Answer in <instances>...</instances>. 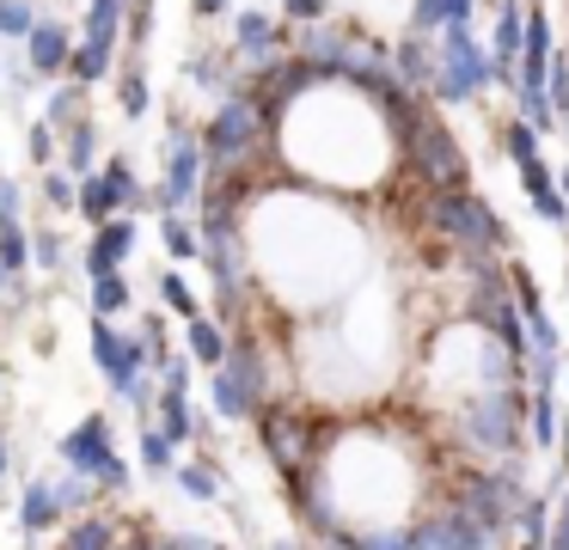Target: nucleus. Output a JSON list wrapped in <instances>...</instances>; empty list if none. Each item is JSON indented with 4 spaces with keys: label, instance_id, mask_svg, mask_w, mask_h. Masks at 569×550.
Here are the masks:
<instances>
[{
    "label": "nucleus",
    "instance_id": "nucleus-44",
    "mask_svg": "<svg viewBox=\"0 0 569 550\" xmlns=\"http://www.w3.org/2000/svg\"><path fill=\"white\" fill-rule=\"evenodd\" d=\"M325 12H331V0H282L288 24H325Z\"/></svg>",
    "mask_w": 569,
    "mask_h": 550
},
{
    "label": "nucleus",
    "instance_id": "nucleus-43",
    "mask_svg": "<svg viewBox=\"0 0 569 550\" xmlns=\"http://www.w3.org/2000/svg\"><path fill=\"white\" fill-rule=\"evenodd\" d=\"M43 202L56 208V214H74V178H62V171H43Z\"/></svg>",
    "mask_w": 569,
    "mask_h": 550
},
{
    "label": "nucleus",
    "instance_id": "nucleus-8",
    "mask_svg": "<svg viewBox=\"0 0 569 550\" xmlns=\"http://www.w3.org/2000/svg\"><path fill=\"white\" fill-rule=\"evenodd\" d=\"M62 471H74V477H87L92 489H99V477L111 471V459H117V428H111V416L104 410H92V416H80L74 428L62 434Z\"/></svg>",
    "mask_w": 569,
    "mask_h": 550
},
{
    "label": "nucleus",
    "instance_id": "nucleus-13",
    "mask_svg": "<svg viewBox=\"0 0 569 550\" xmlns=\"http://www.w3.org/2000/svg\"><path fill=\"white\" fill-rule=\"evenodd\" d=\"M520 190H527L532 214H539L545 227H569V202H563V190H557L545 159H520Z\"/></svg>",
    "mask_w": 569,
    "mask_h": 550
},
{
    "label": "nucleus",
    "instance_id": "nucleus-47",
    "mask_svg": "<svg viewBox=\"0 0 569 550\" xmlns=\"http://www.w3.org/2000/svg\"><path fill=\"white\" fill-rule=\"evenodd\" d=\"M7 220H19V183L13 178H0V227Z\"/></svg>",
    "mask_w": 569,
    "mask_h": 550
},
{
    "label": "nucleus",
    "instance_id": "nucleus-20",
    "mask_svg": "<svg viewBox=\"0 0 569 550\" xmlns=\"http://www.w3.org/2000/svg\"><path fill=\"white\" fill-rule=\"evenodd\" d=\"M557 428H563L557 391H532V398H527V447L551 459V452H557Z\"/></svg>",
    "mask_w": 569,
    "mask_h": 550
},
{
    "label": "nucleus",
    "instance_id": "nucleus-15",
    "mask_svg": "<svg viewBox=\"0 0 569 550\" xmlns=\"http://www.w3.org/2000/svg\"><path fill=\"white\" fill-rule=\"evenodd\" d=\"M392 73H398V86H405V92H429V80H435V49H429V37H398L392 43Z\"/></svg>",
    "mask_w": 569,
    "mask_h": 550
},
{
    "label": "nucleus",
    "instance_id": "nucleus-4",
    "mask_svg": "<svg viewBox=\"0 0 569 550\" xmlns=\"http://www.w3.org/2000/svg\"><path fill=\"white\" fill-rule=\"evenodd\" d=\"M429 227L441 232V239L453 244V251H466V257H496V251H508V244H515L508 220L496 214L490 202L466 196V190H441V196H429Z\"/></svg>",
    "mask_w": 569,
    "mask_h": 550
},
{
    "label": "nucleus",
    "instance_id": "nucleus-12",
    "mask_svg": "<svg viewBox=\"0 0 569 550\" xmlns=\"http://www.w3.org/2000/svg\"><path fill=\"white\" fill-rule=\"evenodd\" d=\"M136 251V220L129 214H111L104 227H92V244H87V276H111V269L129 263Z\"/></svg>",
    "mask_w": 569,
    "mask_h": 550
},
{
    "label": "nucleus",
    "instance_id": "nucleus-22",
    "mask_svg": "<svg viewBox=\"0 0 569 550\" xmlns=\"http://www.w3.org/2000/svg\"><path fill=\"white\" fill-rule=\"evenodd\" d=\"M471 7H478V0H417V7H410V31L417 37L459 31V24H471Z\"/></svg>",
    "mask_w": 569,
    "mask_h": 550
},
{
    "label": "nucleus",
    "instance_id": "nucleus-52",
    "mask_svg": "<svg viewBox=\"0 0 569 550\" xmlns=\"http://www.w3.org/2000/svg\"><path fill=\"white\" fill-rule=\"evenodd\" d=\"M515 550H545V544H539V538H520V544H515Z\"/></svg>",
    "mask_w": 569,
    "mask_h": 550
},
{
    "label": "nucleus",
    "instance_id": "nucleus-49",
    "mask_svg": "<svg viewBox=\"0 0 569 550\" xmlns=\"http://www.w3.org/2000/svg\"><path fill=\"white\" fill-rule=\"evenodd\" d=\"M227 12H233L227 0H197V19H227Z\"/></svg>",
    "mask_w": 569,
    "mask_h": 550
},
{
    "label": "nucleus",
    "instance_id": "nucleus-1",
    "mask_svg": "<svg viewBox=\"0 0 569 550\" xmlns=\"http://www.w3.org/2000/svg\"><path fill=\"white\" fill-rule=\"evenodd\" d=\"M380 117H386V129L398 134V153H405L410 178H417L422 190H429V196L466 190V178H471L466 147H459V134L447 129V122L435 117V110L422 104L417 92H405V98H392V104H380Z\"/></svg>",
    "mask_w": 569,
    "mask_h": 550
},
{
    "label": "nucleus",
    "instance_id": "nucleus-29",
    "mask_svg": "<svg viewBox=\"0 0 569 550\" xmlns=\"http://www.w3.org/2000/svg\"><path fill=\"white\" fill-rule=\"evenodd\" d=\"M117 110H123L129 122H141L153 110L148 104V73H141V61H129V68L117 73Z\"/></svg>",
    "mask_w": 569,
    "mask_h": 550
},
{
    "label": "nucleus",
    "instance_id": "nucleus-41",
    "mask_svg": "<svg viewBox=\"0 0 569 550\" xmlns=\"http://www.w3.org/2000/svg\"><path fill=\"white\" fill-rule=\"evenodd\" d=\"M539 544H545V550H569V489H557V501H551V526H545Z\"/></svg>",
    "mask_w": 569,
    "mask_h": 550
},
{
    "label": "nucleus",
    "instance_id": "nucleus-21",
    "mask_svg": "<svg viewBox=\"0 0 569 550\" xmlns=\"http://www.w3.org/2000/svg\"><path fill=\"white\" fill-rule=\"evenodd\" d=\"M111 56H117V43H92V37H80V43L68 49L62 80H74V86H99V80H111Z\"/></svg>",
    "mask_w": 569,
    "mask_h": 550
},
{
    "label": "nucleus",
    "instance_id": "nucleus-55",
    "mask_svg": "<svg viewBox=\"0 0 569 550\" xmlns=\"http://www.w3.org/2000/svg\"><path fill=\"white\" fill-rule=\"evenodd\" d=\"M0 373H7V361H0Z\"/></svg>",
    "mask_w": 569,
    "mask_h": 550
},
{
    "label": "nucleus",
    "instance_id": "nucleus-28",
    "mask_svg": "<svg viewBox=\"0 0 569 550\" xmlns=\"http://www.w3.org/2000/svg\"><path fill=\"white\" fill-rule=\"evenodd\" d=\"M136 306V293H129L123 269H111V276H92V318H117Z\"/></svg>",
    "mask_w": 569,
    "mask_h": 550
},
{
    "label": "nucleus",
    "instance_id": "nucleus-37",
    "mask_svg": "<svg viewBox=\"0 0 569 550\" xmlns=\"http://www.w3.org/2000/svg\"><path fill=\"white\" fill-rule=\"evenodd\" d=\"M496 141L508 147V159H515V166H520V159H539V134H532L520 117H502V122H496Z\"/></svg>",
    "mask_w": 569,
    "mask_h": 550
},
{
    "label": "nucleus",
    "instance_id": "nucleus-7",
    "mask_svg": "<svg viewBox=\"0 0 569 550\" xmlns=\"http://www.w3.org/2000/svg\"><path fill=\"white\" fill-rule=\"evenodd\" d=\"M166 134H172V153H166V178L153 183L148 202H160V214H178V208L197 202L202 190V147H197V129L190 122H166Z\"/></svg>",
    "mask_w": 569,
    "mask_h": 550
},
{
    "label": "nucleus",
    "instance_id": "nucleus-17",
    "mask_svg": "<svg viewBox=\"0 0 569 550\" xmlns=\"http://www.w3.org/2000/svg\"><path fill=\"white\" fill-rule=\"evenodd\" d=\"M276 43H282V24H276L270 12L246 7V12L233 19V49H239V56L263 61V56H276ZM251 61H246V68H251Z\"/></svg>",
    "mask_w": 569,
    "mask_h": 550
},
{
    "label": "nucleus",
    "instance_id": "nucleus-25",
    "mask_svg": "<svg viewBox=\"0 0 569 550\" xmlns=\"http://www.w3.org/2000/svg\"><path fill=\"white\" fill-rule=\"evenodd\" d=\"M172 477H178V489H184L190 501H202V508H221V471H214L209 459H190V464H172Z\"/></svg>",
    "mask_w": 569,
    "mask_h": 550
},
{
    "label": "nucleus",
    "instance_id": "nucleus-35",
    "mask_svg": "<svg viewBox=\"0 0 569 550\" xmlns=\"http://www.w3.org/2000/svg\"><path fill=\"white\" fill-rule=\"evenodd\" d=\"M0 269H7V276H26L31 269V232L19 227V220L0 227Z\"/></svg>",
    "mask_w": 569,
    "mask_h": 550
},
{
    "label": "nucleus",
    "instance_id": "nucleus-50",
    "mask_svg": "<svg viewBox=\"0 0 569 550\" xmlns=\"http://www.w3.org/2000/svg\"><path fill=\"white\" fill-rule=\"evenodd\" d=\"M111 550H148V538H136V532H129V526H123V538H117Z\"/></svg>",
    "mask_w": 569,
    "mask_h": 550
},
{
    "label": "nucleus",
    "instance_id": "nucleus-40",
    "mask_svg": "<svg viewBox=\"0 0 569 550\" xmlns=\"http://www.w3.org/2000/svg\"><path fill=\"white\" fill-rule=\"evenodd\" d=\"M160 300H166V306H172V312H178V318H202V306H197V293H190V281H184V276H178V269H166V276H160Z\"/></svg>",
    "mask_w": 569,
    "mask_h": 550
},
{
    "label": "nucleus",
    "instance_id": "nucleus-34",
    "mask_svg": "<svg viewBox=\"0 0 569 550\" xmlns=\"http://www.w3.org/2000/svg\"><path fill=\"white\" fill-rule=\"evenodd\" d=\"M50 496H56V508H62V520H74V513L92 508V496H99V489H92L87 477L62 471V477H50Z\"/></svg>",
    "mask_w": 569,
    "mask_h": 550
},
{
    "label": "nucleus",
    "instance_id": "nucleus-23",
    "mask_svg": "<svg viewBox=\"0 0 569 550\" xmlns=\"http://www.w3.org/2000/svg\"><path fill=\"white\" fill-rule=\"evenodd\" d=\"M62 166L74 171V178H92V166H99V122L80 117L62 129Z\"/></svg>",
    "mask_w": 569,
    "mask_h": 550
},
{
    "label": "nucleus",
    "instance_id": "nucleus-45",
    "mask_svg": "<svg viewBox=\"0 0 569 550\" xmlns=\"http://www.w3.org/2000/svg\"><path fill=\"white\" fill-rule=\"evenodd\" d=\"M26 141H31V159H38V166L50 171V166H56V134L43 129V122H31V134H26Z\"/></svg>",
    "mask_w": 569,
    "mask_h": 550
},
{
    "label": "nucleus",
    "instance_id": "nucleus-27",
    "mask_svg": "<svg viewBox=\"0 0 569 550\" xmlns=\"http://www.w3.org/2000/svg\"><path fill=\"white\" fill-rule=\"evenodd\" d=\"M123 12H129V0H87V24H80V37H92V43H117V37H123Z\"/></svg>",
    "mask_w": 569,
    "mask_h": 550
},
{
    "label": "nucleus",
    "instance_id": "nucleus-3",
    "mask_svg": "<svg viewBox=\"0 0 569 550\" xmlns=\"http://www.w3.org/2000/svg\"><path fill=\"white\" fill-rule=\"evenodd\" d=\"M263 134H270V122L258 117V104H251V98H221V104L209 110V122L197 129L202 178H214V171H251Z\"/></svg>",
    "mask_w": 569,
    "mask_h": 550
},
{
    "label": "nucleus",
    "instance_id": "nucleus-24",
    "mask_svg": "<svg viewBox=\"0 0 569 550\" xmlns=\"http://www.w3.org/2000/svg\"><path fill=\"white\" fill-rule=\"evenodd\" d=\"M99 183H104V190H111L117 214H123V208H141V202H148V190H141L136 166H129L123 153H111V159H104V166H99Z\"/></svg>",
    "mask_w": 569,
    "mask_h": 550
},
{
    "label": "nucleus",
    "instance_id": "nucleus-11",
    "mask_svg": "<svg viewBox=\"0 0 569 550\" xmlns=\"http://www.w3.org/2000/svg\"><path fill=\"white\" fill-rule=\"evenodd\" d=\"M68 49H74V31H68L62 19H50V12H38V24H31V37H26V73L31 80H62Z\"/></svg>",
    "mask_w": 569,
    "mask_h": 550
},
{
    "label": "nucleus",
    "instance_id": "nucleus-6",
    "mask_svg": "<svg viewBox=\"0 0 569 550\" xmlns=\"http://www.w3.org/2000/svg\"><path fill=\"white\" fill-rule=\"evenodd\" d=\"M483 86H490V49L471 37V24H459V31H441L429 92L441 98V104H471Z\"/></svg>",
    "mask_w": 569,
    "mask_h": 550
},
{
    "label": "nucleus",
    "instance_id": "nucleus-10",
    "mask_svg": "<svg viewBox=\"0 0 569 550\" xmlns=\"http://www.w3.org/2000/svg\"><path fill=\"white\" fill-rule=\"evenodd\" d=\"M92 367H99L104 379H111L117 398H129V386H136L141 373H148V349H141L136 337H123V330L111 324V318H92Z\"/></svg>",
    "mask_w": 569,
    "mask_h": 550
},
{
    "label": "nucleus",
    "instance_id": "nucleus-2",
    "mask_svg": "<svg viewBox=\"0 0 569 550\" xmlns=\"http://www.w3.org/2000/svg\"><path fill=\"white\" fill-rule=\"evenodd\" d=\"M276 398L270 386V349L258 342V330H227V361L209 373V403L221 422H251L263 403Z\"/></svg>",
    "mask_w": 569,
    "mask_h": 550
},
{
    "label": "nucleus",
    "instance_id": "nucleus-36",
    "mask_svg": "<svg viewBox=\"0 0 569 550\" xmlns=\"http://www.w3.org/2000/svg\"><path fill=\"white\" fill-rule=\"evenodd\" d=\"M349 550H410V526H361V532H343Z\"/></svg>",
    "mask_w": 569,
    "mask_h": 550
},
{
    "label": "nucleus",
    "instance_id": "nucleus-30",
    "mask_svg": "<svg viewBox=\"0 0 569 550\" xmlns=\"http://www.w3.org/2000/svg\"><path fill=\"white\" fill-rule=\"evenodd\" d=\"M136 459H141V471H153V477H172V464H178V447L160 434V428H141V440H136Z\"/></svg>",
    "mask_w": 569,
    "mask_h": 550
},
{
    "label": "nucleus",
    "instance_id": "nucleus-38",
    "mask_svg": "<svg viewBox=\"0 0 569 550\" xmlns=\"http://www.w3.org/2000/svg\"><path fill=\"white\" fill-rule=\"evenodd\" d=\"M153 12H160V0H129V12H123V37H129V49H148V37H153Z\"/></svg>",
    "mask_w": 569,
    "mask_h": 550
},
{
    "label": "nucleus",
    "instance_id": "nucleus-9",
    "mask_svg": "<svg viewBox=\"0 0 569 550\" xmlns=\"http://www.w3.org/2000/svg\"><path fill=\"white\" fill-rule=\"evenodd\" d=\"M405 526H410V550H496L502 544L490 526L466 520V513L447 508V501H435L422 520H405Z\"/></svg>",
    "mask_w": 569,
    "mask_h": 550
},
{
    "label": "nucleus",
    "instance_id": "nucleus-51",
    "mask_svg": "<svg viewBox=\"0 0 569 550\" xmlns=\"http://www.w3.org/2000/svg\"><path fill=\"white\" fill-rule=\"evenodd\" d=\"M13 281H19V276H7V269H0V293H13Z\"/></svg>",
    "mask_w": 569,
    "mask_h": 550
},
{
    "label": "nucleus",
    "instance_id": "nucleus-14",
    "mask_svg": "<svg viewBox=\"0 0 569 550\" xmlns=\"http://www.w3.org/2000/svg\"><path fill=\"white\" fill-rule=\"evenodd\" d=\"M117 538H123V520L117 513H74V520H62V538H56V550H111Z\"/></svg>",
    "mask_w": 569,
    "mask_h": 550
},
{
    "label": "nucleus",
    "instance_id": "nucleus-53",
    "mask_svg": "<svg viewBox=\"0 0 569 550\" xmlns=\"http://www.w3.org/2000/svg\"><path fill=\"white\" fill-rule=\"evenodd\" d=\"M263 550H300V544H288V538H276V544H263Z\"/></svg>",
    "mask_w": 569,
    "mask_h": 550
},
{
    "label": "nucleus",
    "instance_id": "nucleus-19",
    "mask_svg": "<svg viewBox=\"0 0 569 550\" xmlns=\"http://www.w3.org/2000/svg\"><path fill=\"white\" fill-rule=\"evenodd\" d=\"M184 361L202 367V373H214L227 361V330L214 318H184Z\"/></svg>",
    "mask_w": 569,
    "mask_h": 550
},
{
    "label": "nucleus",
    "instance_id": "nucleus-54",
    "mask_svg": "<svg viewBox=\"0 0 569 550\" xmlns=\"http://www.w3.org/2000/svg\"><path fill=\"white\" fill-rule=\"evenodd\" d=\"M557 190H563V202H569V166H563V178H557Z\"/></svg>",
    "mask_w": 569,
    "mask_h": 550
},
{
    "label": "nucleus",
    "instance_id": "nucleus-5",
    "mask_svg": "<svg viewBox=\"0 0 569 550\" xmlns=\"http://www.w3.org/2000/svg\"><path fill=\"white\" fill-rule=\"evenodd\" d=\"M251 422H258V440H263V452H270V464L282 477L288 471H307V464L325 452L319 440L331 434V422H319L312 403H282V398H270Z\"/></svg>",
    "mask_w": 569,
    "mask_h": 550
},
{
    "label": "nucleus",
    "instance_id": "nucleus-48",
    "mask_svg": "<svg viewBox=\"0 0 569 550\" xmlns=\"http://www.w3.org/2000/svg\"><path fill=\"white\" fill-rule=\"evenodd\" d=\"M557 452H563V459H557V471H563V483H569V416H563V428H557Z\"/></svg>",
    "mask_w": 569,
    "mask_h": 550
},
{
    "label": "nucleus",
    "instance_id": "nucleus-18",
    "mask_svg": "<svg viewBox=\"0 0 569 550\" xmlns=\"http://www.w3.org/2000/svg\"><path fill=\"white\" fill-rule=\"evenodd\" d=\"M56 526H62V508H56V496H50V477H31L26 496H19V532L43 538V532H56Z\"/></svg>",
    "mask_w": 569,
    "mask_h": 550
},
{
    "label": "nucleus",
    "instance_id": "nucleus-56",
    "mask_svg": "<svg viewBox=\"0 0 569 550\" xmlns=\"http://www.w3.org/2000/svg\"><path fill=\"white\" fill-rule=\"evenodd\" d=\"M563 122H569V110H563Z\"/></svg>",
    "mask_w": 569,
    "mask_h": 550
},
{
    "label": "nucleus",
    "instance_id": "nucleus-39",
    "mask_svg": "<svg viewBox=\"0 0 569 550\" xmlns=\"http://www.w3.org/2000/svg\"><path fill=\"white\" fill-rule=\"evenodd\" d=\"M31 24H38V0H0V37H19L26 43Z\"/></svg>",
    "mask_w": 569,
    "mask_h": 550
},
{
    "label": "nucleus",
    "instance_id": "nucleus-46",
    "mask_svg": "<svg viewBox=\"0 0 569 550\" xmlns=\"http://www.w3.org/2000/svg\"><path fill=\"white\" fill-rule=\"evenodd\" d=\"M172 538V550H227L221 538H202V532H166Z\"/></svg>",
    "mask_w": 569,
    "mask_h": 550
},
{
    "label": "nucleus",
    "instance_id": "nucleus-33",
    "mask_svg": "<svg viewBox=\"0 0 569 550\" xmlns=\"http://www.w3.org/2000/svg\"><path fill=\"white\" fill-rule=\"evenodd\" d=\"M551 501H557V496H545V489H527V496H520V508H515V526H508V532H520V538H545V526H551Z\"/></svg>",
    "mask_w": 569,
    "mask_h": 550
},
{
    "label": "nucleus",
    "instance_id": "nucleus-32",
    "mask_svg": "<svg viewBox=\"0 0 569 550\" xmlns=\"http://www.w3.org/2000/svg\"><path fill=\"white\" fill-rule=\"evenodd\" d=\"M160 239H166V257H172V263H197L202 257L197 227H190L184 214H160Z\"/></svg>",
    "mask_w": 569,
    "mask_h": 550
},
{
    "label": "nucleus",
    "instance_id": "nucleus-42",
    "mask_svg": "<svg viewBox=\"0 0 569 550\" xmlns=\"http://www.w3.org/2000/svg\"><path fill=\"white\" fill-rule=\"evenodd\" d=\"M62 232H56V227H43V232H31V263H38V269H62Z\"/></svg>",
    "mask_w": 569,
    "mask_h": 550
},
{
    "label": "nucleus",
    "instance_id": "nucleus-31",
    "mask_svg": "<svg viewBox=\"0 0 569 550\" xmlns=\"http://www.w3.org/2000/svg\"><path fill=\"white\" fill-rule=\"evenodd\" d=\"M74 214H80V220H92V227H104V220L117 214V202H111V190L99 183V171L74 183Z\"/></svg>",
    "mask_w": 569,
    "mask_h": 550
},
{
    "label": "nucleus",
    "instance_id": "nucleus-16",
    "mask_svg": "<svg viewBox=\"0 0 569 550\" xmlns=\"http://www.w3.org/2000/svg\"><path fill=\"white\" fill-rule=\"evenodd\" d=\"M153 403H160V422H153V428H160V434L172 440V447H184V440H209V422L197 416L190 391H160Z\"/></svg>",
    "mask_w": 569,
    "mask_h": 550
},
{
    "label": "nucleus",
    "instance_id": "nucleus-26",
    "mask_svg": "<svg viewBox=\"0 0 569 550\" xmlns=\"http://www.w3.org/2000/svg\"><path fill=\"white\" fill-rule=\"evenodd\" d=\"M80 117H87V86H74V80H68V86H56V92H50V104H43V129H50V134H62L68 122H80Z\"/></svg>",
    "mask_w": 569,
    "mask_h": 550
}]
</instances>
